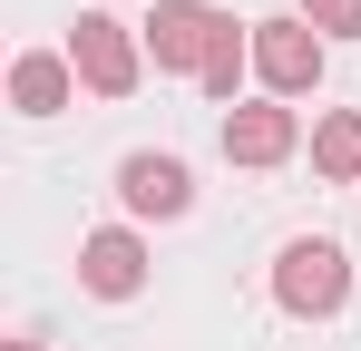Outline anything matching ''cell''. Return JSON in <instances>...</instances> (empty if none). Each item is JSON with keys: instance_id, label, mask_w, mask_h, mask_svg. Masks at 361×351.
I'll list each match as a JSON object with an SVG mask.
<instances>
[{"instance_id": "cell-1", "label": "cell", "mask_w": 361, "mask_h": 351, "mask_svg": "<svg viewBox=\"0 0 361 351\" xmlns=\"http://www.w3.org/2000/svg\"><path fill=\"white\" fill-rule=\"evenodd\" d=\"M68 68H78L88 98H137V88H147V39H137V20L78 10V20H68Z\"/></svg>"}, {"instance_id": "cell-4", "label": "cell", "mask_w": 361, "mask_h": 351, "mask_svg": "<svg viewBox=\"0 0 361 351\" xmlns=\"http://www.w3.org/2000/svg\"><path fill=\"white\" fill-rule=\"evenodd\" d=\"M322 68H332V39L302 20V10H283V20H254V98H312L322 88Z\"/></svg>"}, {"instance_id": "cell-8", "label": "cell", "mask_w": 361, "mask_h": 351, "mask_svg": "<svg viewBox=\"0 0 361 351\" xmlns=\"http://www.w3.org/2000/svg\"><path fill=\"white\" fill-rule=\"evenodd\" d=\"M10 108H20V117L78 108V68H68V49H20V58H10Z\"/></svg>"}, {"instance_id": "cell-9", "label": "cell", "mask_w": 361, "mask_h": 351, "mask_svg": "<svg viewBox=\"0 0 361 351\" xmlns=\"http://www.w3.org/2000/svg\"><path fill=\"white\" fill-rule=\"evenodd\" d=\"M312 176L322 185H361V108H322L312 117Z\"/></svg>"}, {"instance_id": "cell-7", "label": "cell", "mask_w": 361, "mask_h": 351, "mask_svg": "<svg viewBox=\"0 0 361 351\" xmlns=\"http://www.w3.org/2000/svg\"><path fill=\"white\" fill-rule=\"evenodd\" d=\"M147 273H157V254H147V234H137V225L78 234V292H98V302H137Z\"/></svg>"}, {"instance_id": "cell-3", "label": "cell", "mask_w": 361, "mask_h": 351, "mask_svg": "<svg viewBox=\"0 0 361 351\" xmlns=\"http://www.w3.org/2000/svg\"><path fill=\"white\" fill-rule=\"evenodd\" d=\"M225 30H235V10H215V0H157V10L137 20L157 78H205V58L225 49Z\"/></svg>"}, {"instance_id": "cell-2", "label": "cell", "mask_w": 361, "mask_h": 351, "mask_svg": "<svg viewBox=\"0 0 361 351\" xmlns=\"http://www.w3.org/2000/svg\"><path fill=\"white\" fill-rule=\"evenodd\" d=\"M352 302V254L332 244V234H293L283 254H274V312H293V322H332Z\"/></svg>"}, {"instance_id": "cell-10", "label": "cell", "mask_w": 361, "mask_h": 351, "mask_svg": "<svg viewBox=\"0 0 361 351\" xmlns=\"http://www.w3.org/2000/svg\"><path fill=\"white\" fill-rule=\"evenodd\" d=\"M293 10L322 30V39H361V0H293Z\"/></svg>"}, {"instance_id": "cell-5", "label": "cell", "mask_w": 361, "mask_h": 351, "mask_svg": "<svg viewBox=\"0 0 361 351\" xmlns=\"http://www.w3.org/2000/svg\"><path fill=\"white\" fill-rule=\"evenodd\" d=\"M118 205H127V225H176V215H195V166L176 147H127L118 156Z\"/></svg>"}, {"instance_id": "cell-6", "label": "cell", "mask_w": 361, "mask_h": 351, "mask_svg": "<svg viewBox=\"0 0 361 351\" xmlns=\"http://www.w3.org/2000/svg\"><path fill=\"white\" fill-rule=\"evenodd\" d=\"M215 147H225V166H293L302 156V108H283V98H244V108H225V127H215Z\"/></svg>"}, {"instance_id": "cell-11", "label": "cell", "mask_w": 361, "mask_h": 351, "mask_svg": "<svg viewBox=\"0 0 361 351\" xmlns=\"http://www.w3.org/2000/svg\"><path fill=\"white\" fill-rule=\"evenodd\" d=\"M10 351H49V342H39V332H20V342H10Z\"/></svg>"}]
</instances>
